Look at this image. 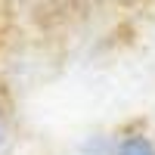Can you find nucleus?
<instances>
[{
	"label": "nucleus",
	"instance_id": "f257e3e1",
	"mask_svg": "<svg viewBox=\"0 0 155 155\" xmlns=\"http://www.w3.org/2000/svg\"><path fill=\"white\" fill-rule=\"evenodd\" d=\"M115 155H155V143L146 134H124L115 143Z\"/></svg>",
	"mask_w": 155,
	"mask_h": 155
},
{
	"label": "nucleus",
	"instance_id": "f03ea898",
	"mask_svg": "<svg viewBox=\"0 0 155 155\" xmlns=\"http://www.w3.org/2000/svg\"><path fill=\"white\" fill-rule=\"evenodd\" d=\"M3 140H6V124H3V118H0V146H3Z\"/></svg>",
	"mask_w": 155,
	"mask_h": 155
}]
</instances>
